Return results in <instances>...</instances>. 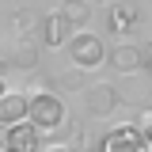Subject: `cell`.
<instances>
[{
  "label": "cell",
  "mask_w": 152,
  "mask_h": 152,
  "mask_svg": "<svg viewBox=\"0 0 152 152\" xmlns=\"http://www.w3.org/2000/svg\"><path fill=\"white\" fill-rule=\"evenodd\" d=\"M31 122H34L42 133H61L69 126V107H65V99H57V95H34L31 99Z\"/></svg>",
  "instance_id": "6da1fadb"
},
{
  "label": "cell",
  "mask_w": 152,
  "mask_h": 152,
  "mask_svg": "<svg viewBox=\"0 0 152 152\" xmlns=\"http://www.w3.org/2000/svg\"><path fill=\"white\" fill-rule=\"evenodd\" d=\"M107 46H103V38H95L91 31H76L72 42H69V61H72L76 69H84V72H91L99 65H107Z\"/></svg>",
  "instance_id": "7a4b0ae2"
},
{
  "label": "cell",
  "mask_w": 152,
  "mask_h": 152,
  "mask_svg": "<svg viewBox=\"0 0 152 152\" xmlns=\"http://www.w3.org/2000/svg\"><path fill=\"white\" fill-rule=\"evenodd\" d=\"M99 152H152V133H145L141 126H114L103 133Z\"/></svg>",
  "instance_id": "3957f363"
},
{
  "label": "cell",
  "mask_w": 152,
  "mask_h": 152,
  "mask_svg": "<svg viewBox=\"0 0 152 152\" xmlns=\"http://www.w3.org/2000/svg\"><path fill=\"white\" fill-rule=\"evenodd\" d=\"M76 34V27L65 19V12L57 8V12H50V15H42V27H38V38H42V46L46 50H61V46H69Z\"/></svg>",
  "instance_id": "277c9868"
},
{
  "label": "cell",
  "mask_w": 152,
  "mask_h": 152,
  "mask_svg": "<svg viewBox=\"0 0 152 152\" xmlns=\"http://www.w3.org/2000/svg\"><path fill=\"white\" fill-rule=\"evenodd\" d=\"M84 107H88V114L91 118H110L114 110H118V88L114 84H91L88 91H84Z\"/></svg>",
  "instance_id": "5b68a950"
},
{
  "label": "cell",
  "mask_w": 152,
  "mask_h": 152,
  "mask_svg": "<svg viewBox=\"0 0 152 152\" xmlns=\"http://www.w3.org/2000/svg\"><path fill=\"white\" fill-rule=\"evenodd\" d=\"M4 133H8V152H42V129L34 122H15Z\"/></svg>",
  "instance_id": "8992f818"
},
{
  "label": "cell",
  "mask_w": 152,
  "mask_h": 152,
  "mask_svg": "<svg viewBox=\"0 0 152 152\" xmlns=\"http://www.w3.org/2000/svg\"><path fill=\"white\" fill-rule=\"evenodd\" d=\"M137 23H141V12H137L133 0L110 4V12H107V31L110 34H129V31H137Z\"/></svg>",
  "instance_id": "52a82bcc"
},
{
  "label": "cell",
  "mask_w": 152,
  "mask_h": 152,
  "mask_svg": "<svg viewBox=\"0 0 152 152\" xmlns=\"http://www.w3.org/2000/svg\"><path fill=\"white\" fill-rule=\"evenodd\" d=\"M107 61H110V65H114L122 76H133V72H141V69H148L145 50H137V46H118V50H114Z\"/></svg>",
  "instance_id": "ba28073f"
},
{
  "label": "cell",
  "mask_w": 152,
  "mask_h": 152,
  "mask_svg": "<svg viewBox=\"0 0 152 152\" xmlns=\"http://www.w3.org/2000/svg\"><path fill=\"white\" fill-rule=\"evenodd\" d=\"M15 122H31V99L27 95H4L0 99V126H15Z\"/></svg>",
  "instance_id": "9c48e42d"
},
{
  "label": "cell",
  "mask_w": 152,
  "mask_h": 152,
  "mask_svg": "<svg viewBox=\"0 0 152 152\" xmlns=\"http://www.w3.org/2000/svg\"><path fill=\"white\" fill-rule=\"evenodd\" d=\"M91 0H61V12H65V19L72 23V27H84L88 19H91Z\"/></svg>",
  "instance_id": "30bf717a"
},
{
  "label": "cell",
  "mask_w": 152,
  "mask_h": 152,
  "mask_svg": "<svg viewBox=\"0 0 152 152\" xmlns=\"http://www.w3.org/2000/svg\"><path fill=\"white\" fill-rule=\"evenodd\" d=\"M12 27H15V42H27V34H31L34 27H42V19H38L34 12H27V8H19L15 15H12Z\"/></svg>",
  "instance_id": "8fae6325"
},
{
  "label": "cell",
  "mask_w": 152,
  "mask_h": 152,
  "mask_svg": "<svg viewBox=\"0 0 152 152\" xmlns=\"http://www.w3.org/2000/svg\"><path fill=\"white\" fill-rule=\"evenodd\" d=\"M12 65L34 72V69H38V50L31 46V42H15V50H12Z\"/></svg>",
  "instance_id": "7c38bea8"
},
{
  "label": "cell",
  "mask_w": 152,
  "mask_h": 152,
  "mask_svg": "<svg viewBox=\"0 0 152 152\" xmlns=\"http://www.w3.org/2000/svg\"><path fill=\"white\" fill-rule=\"evenodd\" d=\"M61 84H65V88H80V84H84V69H76V65H72V72L61 76Z\"/></svg>",
  "instance_id": "4fadbf2b"
},
{
  "label": "cell",
  "mask_w": 152,
  "mask_h": 152,
  "mask_svg": "<svg viewBox=\"0 0 152 152\" xmlns=\"http://www.w3.org/2000/svg\"><path fill=\"white\" fill-rule=\"evenodd\" d=\"M133 126H141L145 133H152V110H141V114H137V122H133Z\"/></svg>",
  "instance_id": "5bb4252c"
},
{
  "label": "cell",
  "mask_w": 152,
  "mask_h": 152,
  "mask_svg": "<svg viewBox=\"0 0 152 152\" xmlns=\"http://www.w3.org/2000/svg\"><path fill=\"white\" fill-rule=\"evenodd\" d=\"M8 65H12V57H4V53H0V76L8 72Z\"/></svg>",
  "instance_id": "9a60e30c"
},
{
  "label": "cell",
  "mask_w": 152,
  "mask_h": 152,
  "mask_svg": "<svg viewBox=\"0 0 152 152\" xmlns=\"http://www.w3.org/2000/svg\"><path fill=\"white\" fill-rule=\"evenodd\" d=\"M0 152H8V133H4V126H0Z\"/></svg>",
  "instance_id": "2e32d148"
},
{
  "label": "cell",
  "mask_w": 152,
  "mask_h": 152,
  "mask_svg": "<svg viewBox=\"0 0 152 152\" xmlns=\"http://www.w3.org/2000/svg\"><path fill=\"white\" fill-rule=\"evenodd\" d=\"M4 95H8V84H4V76H0V99H4Z\"/></svg>",
  "instance_id": "e0dca14e"
},
{
  "label": "cell",
  "mask_w": 152,
  "mask_h": 152,
  "mask_svg": "<svg viewBox=\"0 0 152 152\" xmlns=\"http://www.w3.org/2000/svg\"><path fill=\"white\" fill-rule=\"evenodd\" d=\"M145 57H148V72H152V46H148V50H145Z\"/></svg>",
  "instance_id": "ac0fdd59"
},
{
  "label": "cell",
  "mask_w": 152,
  "mask_h": 152,
  "mask_svg": "<svg viewBox=\"0 0 152 152\" xmlns=\"http://www.w3.org/2000/svg\"><path fill=\"white\" fill-rule=\"evenodd\" d=\"M50 152H69V148H61V145H57V148H50Z\"/></svg>",
  "instance_id": "d6986e66"
},
{
  "label": "cell",
  "mask_w": 152,
  "mask_h": 152,
  "mask_svg": "<svg viewBox=\"0 0 152 152\" xmlns=\"http://www.w3.org/2000/svg\"><path fill=\"white\" fill-rule=\"evenodd\" d=\"M91 4H103V0H91Z\"/></svg>",
  "instance_id": "ffe728a7"
}]
</instances>
